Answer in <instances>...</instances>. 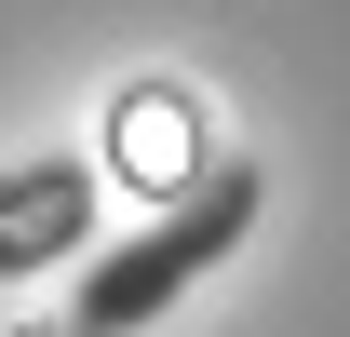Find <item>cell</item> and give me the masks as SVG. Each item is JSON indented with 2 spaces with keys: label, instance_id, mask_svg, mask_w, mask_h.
I'll list each match as a JSON object with an SVG mask.
<instances>
[{
  "label": "cell",
  "instance_id": "1",
  "mask_svg": "<svg viewBox=\"0 0 350 337\" xmlns=\"http://www.w3.org/2000/svg\"><path fill=\"white\" fill-rule=\"evenodd\" d=\"M229 243H256V162H216V175H189L135 243H108L81 270V297H68V337H148L175 310V297L202 284Z\"/></svg>",
  "mask_w": 350,
  "mask_h": 337
},
{
  "label": "cell",
  "instance_id": "2",
  "mask_svg": "<svg viewBox=\"0 0 350 337\" xmlns=\"http://www.w3.org/2000/svg\"><path fill=\"white\" fill-rule=\"evenodd\" d=\"M94 243V162H14L0 175V284H41V270H68V256Z\"/></svg>",
  "mask_w": 350,
  "mask_h": 337
}]
</instances>
